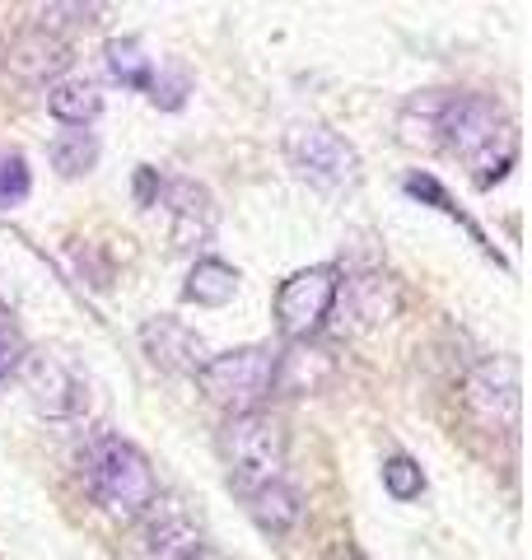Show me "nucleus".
Masks as SVG:
<instances>
[{"label": "nucleus", "mask_w": 532, "mask_h": 560, "mask_svg": "<svg viewBox=\"0 0 532 560\" xmlns=\"http://www.w3.org/2000/svg\"><path fill=\"white\" fill-rule=\"evenodd\" d=\"M439 145L467 164L476 187H495L519 160V127L490 94H449L439 117Z\"/></svg>", "instance_id": "f257e3e1"}, {"label": "nucleus", "mask_w": 532, "mask_h": 560, "mask_svg": "<svg viewBox=\"0 0 532 560\" xmlns=\"http://www.w3.org/2000/svg\"><path fill=\"white\" fill-rule=\"evenodd\" d=\"M220 453H224L234 490L239 495H253V490L280 481V471H286V453H290L286 420L262 407L229 416L220 430Z\"/></svg>", "instance_id": "f03ea898"}, {"label": "nucleus", "mask_w": 532, "mask_h": 560, "mask_svg": "<svg viewBox=\"0 0 532 560\" xmlns=\"http://www.w3.org/2000/svg\"><path fill=\"white\" fill-rule=\"evenodd\" d=\"M89 490L103 510H113L122 518L150 514L159 504V481L150 458L140 453L131 440H117V434H103V440L89 448Z\"/></svg>", "instance_id": "7ed1b4c3"}, {"label": "nucleus", "mask_w": 532, "mask_h": 560, "mask_svg": "<svg viewBox=\"0 0 532 560\" xmlns=\"http://www.w3.org/2000/svg\"><path fill=\"white\" fill-rule=\"evenodd\" d=\"M286 160L299 178L317 187L323 197H346V191H355L365 178L360 150H355L346 136L323 127V121H294L286 131Z\"/></svg>", "instance_id": "20e7f679"}, {"label": "nucleus", "mask_w": 532, "mask_h": 560, "mask_svg": "<svg viewBox=\"0 0 532 560\" xmlns=\"http://www.w3.org/2000/svg\"><path fill=\"white\" fill-rule=\"evenodd\" d=\"M276 360L280 350L271 346H239L224 350V355H206V364L192 378L216 407L239 416V411H257V401L276 393Z\"/></svg>", "instance_id": "39448f33"}, {"label": "nucleus", "mask_w": 532, "mask_h": 560, "mask_svg": "<svg viewBox=\"0 0 532 560\" xmlns=\"http://www.w3.org/2000/svg\"><path fill=\"white\" fill-rule=\"evenodd\" d=\"M336 300H342V271L332 261H317V267H304L280 280L276 290V327L290 346L309 341L323 331V323L332 318Z\"/></svg>", "instance_id": "423d86ee"}, {"label": "nucleus", "mask_w": 532, "mask_h": 560, "mask_svg": "<svg viewBox=\"0 0 532 560\" xmlns=\"http://www.w3.org/2000/svg\"><path fill=\"white\" fill-rule=\"evenodd\" d=\"M463 407L467 416L482 425L486 434H519V416H523V383H519V360L509 355H490L463 378Z\"/></svg>", "instance_id": "0eeeda50"}, {"label": "nucleus", "mask_w": 532, "mask_h": 560, "mask_svg": "<svg viewBox=\"0 0 532 560\" xmlns=\"http://www.w3.org/2000/svg\"><path fill=\"white\" fill-rule=\"evenodd\" d=\"M20 383H24V393L33 401V411L47 416V420H76L84 411V383L76 378V370H70L66 360L57 355H47V350H24V360H20Z\"/></svg>", "instance_id": "6e6552de"}, {"label": "nucleus", "mask_w": 532, "mask_h": 560, "mask_svg": "<svg viewBox=\"0 0 532 560\" xmlns=\"http://www.w3.org/2000/svg\"><path fill=\"white\" fill-rule=\"evenodd\" d=\"M66 66H70V43L61 38V33H43V28H28L20 33L10 47H5V70L20 84H57L66 75Z\"/></svg>", "instance_id": "1a4fd4ad"}, {"label": "nucleus", "mask_w": 532, "mask_h": 560, "mask_svg": "<svg viewBox=\"0 0 532 560\" xmlns=\"http://www.w3.org/2000/svg\"><path fill=\"white\" fill-rule=\"evenodd\" d=\"M140 350L164 374H197L206 364V341L183 318H150L140 327Z\"/></svg>", "instance_id": "9d476101"}, {"label": "nucleus", "mask_w": 532, "mask_h": 560, "mask_svg": "<svg viewBox=\"0 0 532 560\" xmlns=\"http://www.w3.org/2000/svg\"><path fill=\"white\" fill-rule=\"evenodd\" d=\"M164 191H169V210H173V248L177 253L206 248L210 234H216V220H220L216 197H210L201 183H192V178H177Z\"/></svg>", "instance_id": "9b49d317"}, {"label": "nucleus", "mask_w": 532, "mask_h": 560, "mask_svg": "<svg viewBox=\"0 0 532 560\" xmlns=\"http://www.w3.org/2000/svg\"><path fill=\"white\" fill-rule=\"evenodd\" d=\"M201 551H206V537L197 523L183 510H173V504H164V510L154 504L146 523V556L150 560H197Z\"/></svg>", "instance_id": "f8f14e48"}, {"label": "nucleus", "mask_w": 532, "mask_h": 560, "mask_svg": "<svg viewBox=\"0 0 532 560\" xmlns=\"http://www.w3.org/2000/svg\"><path fill=\"white\" fill-rule=\"evenodd\" d=\"M243 500H247L253 523L262 533H271V537H286L290 528H299V518H304V500H299V490L286 486V481H271V486H262V490H253V495H243Z\"/></svg>", "instance_id": "ddd939ff"}, {"label": "nucleus", "mask_w": 532, "mask_h": 560, "mask_svg": "<svg viewBox=\"0 0 532 560\" xmlns=\"http://www.w3.org/2000/svg\"><path fill=\"white\" fill-rule=\"evenodd\" d=\"M239 294V271L220 257H197L187 271V285H183V300L187 304H201V308H224L229 300Z\"/></svg>", "instance_id": "4468645a"}, {"label": "nucleus", "mask_w": 532, "mask_h": 560, "mask_svg": "<svg viewBox=\"0 0 532 560\" xmlns=\"http://www.w3.org/2000/svg\"><path fill=\"white\" fill-rule=\"evenodd\" d=\"M47 113L70 131H89V121L103 113V94L89 80H57L47 90Z\"/></svg>", "instance_id": "2eb2a0df"}, {"label": "nucleus", "mask_w": 532, "mask_h": 560, "mask_svg": "<svg viewBox=\"0 0 532 560\" xmlns=\"http://www.w3.org/2000/svg\"><path fill=\"white\" fill-rule=\"evenodd\" d=\"M103 61H108V75L122 84V90H136V94L150 90L154 61L146 57V47H140L136 38H113L108 47H103Z\"/></svg>", "instance_id": "dca6fc26"}, {"label": "nucleus", "mask_w": 532, "mask_h": 560, "mask_svg": "<svg viewBox=\"0 0 532 560\" xmlns=\"http://www.w3.org/2000/svg\"><path fill=\"white\" fill-rule=\"evenodd\" d=\"M443 103H449V94H439V90H430V94H420V98H412L402 108V117H397V131H402V140L406 145H439V117H443Z\"/></svg>", "instance_id": "f3484780"}, {"label": "nucleus", "mask_w": 532, "mask_h": 560, "mask_svg": "<svg viewBox=\"0 0 532 560\" xmlns=\"http://www.w3.org/2000/svg\"><path fill=\"white\" fill-rule=\"evenodd\" d=\"M350 294H355V308H360L365 323H388L402 304L393 276H360V280H350Z\"/></svg>", "instance_id": "a211bd4d"}, {"label": "nucleus", "mask_w": 532, "mask_h": 560, "mask_svg": "<svg viewBox=\"0 0 532 560\" xmlns=\"http://www.w3.org/2000/svg\"><path fill=\"white\" fill-rule=\"evenodd\" d=\"M94 164H99V136L94 131L57 136V145H51V168H57L61 178H84Z\"/></svg>", "instance_id": "6ab92c4d"}, {"label": "nucleus", "mask_w": 532, "mask_h": 560, "mask_svg": "<svg viewBox=\"0 0 532 560\" xmlns=\"http://www.w3.org/2000/svg\"><path fill=\"white\" fill-rule=\"evenodd\" d=\"M383 490L402 504H412L425 495V471L416 458H406V453H393V458H383Z\"/></svg>", "instance_id": "aec40b11"}, {"label": "nucleus", "mask_w": 532, "mask_h": 560, "mask_svg": "<svg viewBox=\"0 0 532 560\" xmlns=\"http://www.w3.org/2000/svg\"><path fill=\"white\" fill-rule=\"evenodd\" d=\"M33 191V173L20 150H0V210L24 206Z\"/></svg>", "instance_id": "412c9836"}, {"label": "nucleus", "mask_w": 532, "mask_h": 560, "mask_svg": "<svg viewBox=\"0 0 532 560\" xmlns=\"http://www.w3.org/2000/svg\"><path fill=\"white\" fill-rule=\"evenodd\" d=\"M402 187H406V197H416V201H430L435 210H443V215L463 220V210L453 206V197H449V191H443V183H439V178H430V173H406V178H402Z\"/></svg>", "instance_id": "4be33fe9"}, {"label": "nucleus", "mask_w": 532, "mask_h": 560, "mask_svg": "<svg viewBox=\"0 0 532 560\" xmlns=\"http://www.w3.org/2000/svg\"><path fill=\"white\" fill-rule=\"evenodd\" d=\"M99 5H43L38 10V24L43 33H57V28H80V24H94Z\"/></svg>", "instance_id": "5701e85b"}, {"label": "nucleus", "mask_w": 532, "mask_h": 560, "mask_svg": "<svg viewBox=\"0 0 532 560\" xmlns=\"http://www.w3.org/2000/svg\"><path fill=\"white\" fill-rule=\"evenodd\" d=\"M20 360H24V337H20V327H14V313L0 304V378L20 370Z\"/></svg>", "instance_id": "b1692460"}, {"label": "nucleus", "mask_w": 532, "mask_h": 560, "mask_svg": "<svg viewBox=\"0 0 532 560\" xmlns=\"http://www.w3.org/2000/svg\"><path fill=\"white\" fill-rule=\"evenodd\" d=\"M159 191H164V183L154 178V168H150V164H140V173H136V201H140V206H154Z\"/></svg>", "instance_id": "393cba45"}, {"label": "nucleus", "mask_w": 532, "mask_h": 560, "mask_svg": "<svg viewBox=\"0 0 532 560\" xmlns=\"http://www.w3.org/2000/svg\"><path fill=\"white\" fill-rule=\"evenodd\" d=\"M323 560H369L360 547H355V541L350 537H342V541H332V547L323 551Z\"/></svg>", "instance_id": "a878e982"}, {"label": "nucleus", "mask_w": 532, "mask_h": 560, "mask_svg": "<svg viewBox=\"0 0 532 560\" xmlns=\"http://www.w3.org/2000/svg\"><path fill=\"white\" fill-rule=\"evenodd\" d=\"M197 560H229V556H220V551H210V547H206V551H201Z\"/></svg>", "instance_id": "bb28decb"}]
</instances>
